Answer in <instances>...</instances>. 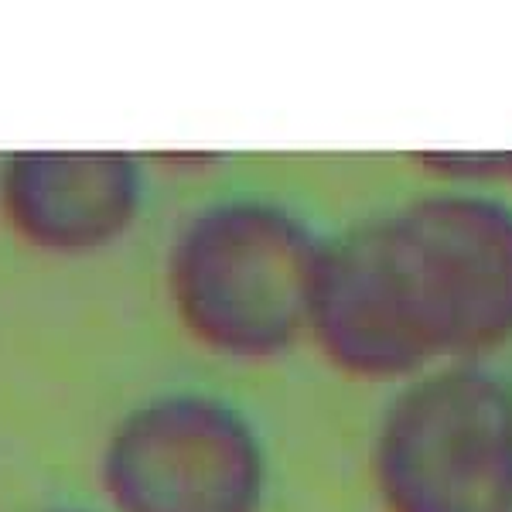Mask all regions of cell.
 I'll use <instances>...</instances> for the list:
<instances>
[{
  "instance_id": "obj_1",
  "label": "cell",
  "mask_w": 512,
  "mask_h": 512,
  "mask_svg": "<svg viewBox=\"0 0 512 512\" xmlns=\"http://www.w3.org/2000/svg\"><path fill=\"white\" fill-rule=\"evenodd\" d=\"M308 342L355 383L492 362L512 345V195L434 185L325 236Z\"/></svg>"
},
{
  "instance_id": "obj_2",
  "label": "cell",
  "mask_w": 512,
  "mask_h": 512,
  "mask_svg": "<svg viewBox=\"0 0 512 512\" xmlns=\"http://www.w3.org/2000/svg\"><path fill=\"white\" fill-rule=\"evenodd\" d=\"M325 233L274 195L239 192L181 219L164 256L171 315L198 349L270 362L308 338Z\"/></svg>"
},
{
  "instance_id": "obj_3",
  "label": "cell",
  "mask_w": 512,
  "mask_h": 512,
  "mask_svg": "<svg viewBox=\"0 0 512 512\" xmlns=\"http://www.w3.org/2000/svg\"><path fill=\"white\" fill-rule=\"evenodd\" d=\"M369 478L383 512H512V379L444 362L393 386Z\"/></svg>"
},
{
  "instance_id": "obj_4",
  "label": "cell",
  "mask_w": 512,
  "mask_h": 512,
  "mask_svg": "<svg viewBox=\"0 0 512 512\" xmlns=\"http://www.w3.org/2000/svg\"><path fill=\"white\" fill-rule=\"evenodd\" d=\"M96 478L106 512H263L270 448L236 400L181 386L123 410Z\"/></svg>"
},
{
  "instance_id": "obj_5",
  "label": "cell",
  "mask_w": 512,
  "mask_h": 512,
  "mask_svg": "<svg viewBox=\"0 0 512 512\" xmlns=\"http://www.w3.org/2000/svg\"><path fill=\"white\" fill-rule=\"evenodd\" d=\"M147 175L113 147H28L0 164V219L14 239L48 256H93L140 222Z\"/></svg>"
},
{
  "instance_id": "obj_6",
  "label": "cell",
  "mask_w": 512,
  "mask_h": 512,
  "mask_svg": "<svg viewBox=\"0 0 512 512\" xmlns=\"http://www.w3.org/2000/svg\"><path fill=\"white\" fill-rule=\"evenodd\" d=\"M41 512H103V509H89V506H52V509H41Z\"/></svg>"
},
{
  "instance_id": "obj_7",
  "label": "cell",
  "mask_w": 512,
  "mask_h": 512,
  "mask_svg": "<svg viewBox=\"0 0 512 512\" xmlns=\"http://www.w3.org/2000/svg\"><path fill=\"white\" fill-rule=\"evenodd\" d=\"M506 185L512 188V151H509V168H506Z\"/></svg>"
}]
</instances>
